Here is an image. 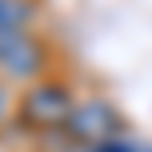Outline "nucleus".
Wrapping results in <instances>:
<instances>
[{"instance_id": "f257e3e1", "label": "nucleus", "mask_w": 152, "mask_h": 152, "mask_svg": "<svg viewBox=\"0 0 152 152\" xmlns=\"http://www.w3.org/2000/svg\"><path fill=\"white\" fill-rule=\"evenodd\" d=\"M72 108H76V96L68 92V84H60V80H32V88L20 96L16 116L32 132H64Z\"/></svg>"}, {"instance_id": "f03ea898", "label": "nucleus", "mask_w": 152, "mask_h": 152, "mask_svg": "<svg viewBox=\"0 0 152 152\" xmlns=\"http://www.w3.org/2000/svg\"><path fill=\"white\" fill-rule=\"evenodd\" d=\"M124 136V120L108 100H76L68 124H64V140L72 148H92V144H104V140Z\"/></svg>"}, {"instance_id": "7ed1b4c3", "label": "nucleus", "mask_w": 152, "mask_h": 152, "mask_svg": "<svg viewBox=\"0 0 152 152\" xmlns=\"http://www.w3.org/2000/svg\"><path fill=\"white\" fill-rule=\"evenodd\" d=\"M48 64V52L32 32H0V72L12 80H36Z\"/></svg>"}, {"instance_id": "20e7f679", "label": "nucleus", "mask_w": 152, "mask_h": 152, "mask_svg": "<svg viewBox=\"0 0 152 152\" xmlns=\"http://www.w3.org/2000/svg\"><path fill=\"white\" fill-rule=\"evenodd\" d=\"M28 16H32V4H28V0H0V32L24 28Z\"/></svg>"}, {"instance_id": "39448f33", "label": "nucleus", "mask_w": 152, "mask_h": 152, "mask_svg": "<svg viewBox=\"0 0 152 152\" xmlns=\"http://www.w3.org/2000/svg\"><path fill=\"white\" fill-rule=\"evenodd\" d=\"M84 152H132V140L128 136H116V140H104V144H92Z\"/></svg>"}, {"instance_id": "423d86ee", "label": "nucleus", "mask_w": 152, "mask_h": 152, "mask_svg": "<svg viewBox=\"0 0 152 152\" xmlns=\"http://www.w3.org/2000/svg\"><path fill=\"white\" fill-rule=\"evenodd\" d=\"M8 116V96H4V88H0V120Z\"/></svg>"}, {"instance_id": "0eeeda50", "label": "nucleus", "mask_w": 152, "mask_h": 152, "mask_svg": "<svg viewBox=\"0 0 152 152\" xmlns=\"http://www.w3.org/2000/svg\"><path fill=\"white\" fill-rule=\"evenodd\" d=\"M132 152H152V144H136V140H132Z\"/></svg>"}]
</instances>
